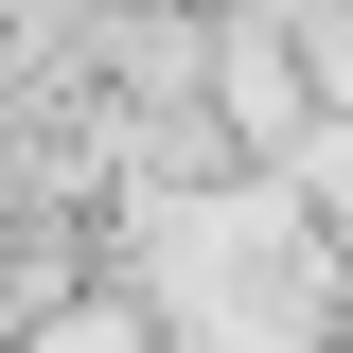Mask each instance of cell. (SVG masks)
Returning a JSON list of instances; mask_svg holds the SVG:
<instances>
[{"label":"cell","instance_id":"cell-1","mask_svg":"<svg viewBox=\"0 0 353 353\" xmlns=\"http://www.w3.org/2000/svg\"><path fill=\"white\" fill-rule=\"evenodd\" d=\"M194 18H248V0H194Z\"/></svg>","mask_w":353,"mask_h":353}]
</instances>
